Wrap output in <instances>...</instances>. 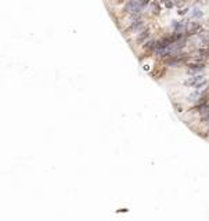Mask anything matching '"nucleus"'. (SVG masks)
<instances>
[{"label": "nucleus", "instance_id": "1", "mask_svg": "<svg viewBox=\"0 0 209 221\" xmlns=\"http://www.w3.org/2000/svg\"><path fill=\"white\" fill-rule=\"evenodd\" d=\"M187 73L188 75H198V73H201V72H204L205 71V68H206V65L204 62H190V64H187Z\"/></svg>", "mask_w": 209, "mask_h": 221}, {"label": "nucleus", "instance_id": "2", "mask_svg": "<svg viewBox=\"0 0 209 221\" xmlns=\"http://www.w3.org/2000/svg\"><path fill=\"white\" fill-rule=\"evenodd\" d=\"M202 80H205V75H202V73H198V75H193L191 78L186 79L184 82H183V84L187 87H195L198 83H201Z\"/></svg>", "mask_w": 209, "mask_h": 221}, {"label": "nucleus", "instance_id": "3", "mask_svg": "<svg viewBox=\"0 0 209 221\" xmlns=\"http://www.w3.org/2000/svg\"><path fill=\"white\" fill-rule=\"evenodd\" d=\"M140 33H141V35H139V36H137V39H136V40H137V43H141L144 39H146V37H148V30H147V29L141 30Z\"/></svg>", "mask_w": 209, "mask_h": 221}, {"label": "nucleus", "instance_id": "4", "mask_svg": "<svg viewBox=\"0 0 209 221\" xmlns=\"http://www.w3.org/2000/svg\"><path fill=\"white\" fill-rule=\"evenodd\" d=\"M173 108L176 109L177 114H183L184 112V107L182 104H179V102H173Z\"/></svg>", "mask_w": 209, "mask_h": 221}, {"label": "nucleus", "instance_id": "5", "mask_svg": "<svg viewBox=\"0 0 209 221\" xmlns=\"http://www.w3.org/2000/svg\"><path fill=\"white\" fill-rule=\"evenodd\" d=\"M191 17L193 18H201L202 17V12H201L198 9H194L193 10V12H191Z\"/></svg>", "mask_w": 209, "mask_h": 221}, {"label": "nucleus", "instance_id": "6", "mask_svg": "<svg viewBox=\"0 0 209 221\" xmlns=\"http://www.w3.org/2000/svg\"><path fill=\"white\" fill-rule=\"evenodd\" d=\"M119 213H125V212H128V209H121V210H118Z\"/></svg>", "mask_w": 209, "mask_h": 221}]
</instances>
